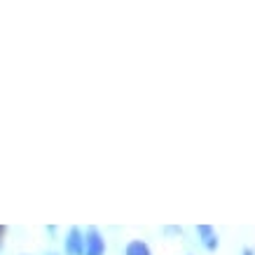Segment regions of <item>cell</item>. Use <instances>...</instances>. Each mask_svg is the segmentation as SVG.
Returning a JSON list of instances; mask_svg holds the SVG:
<instances>
[{
	"label": "cell",
	"mask_w": 255,
	"mask_h": 255,
	"mask_svg": "<svg viewBox=\"0 0 255 255\" xmlns=\"http://www.w3.org/2000/svg\"><path fill=\"white\" fill-rule=\"evenodd\" d=\"M63 253L66 255H85V232L80 227H70L63 239Z\"/></svg>",
	"instance_id": "obj_1"
},
{
	"label": "cell",
	"mask_w": 255,
	"mask_h": 255,
	"mask_svg": "<svg viewBox=\"0 0 255 255\" xmlns=\"http://www.w3.org/2000/svg\"><path fill=\"white\" fill-rule=\"evenodd\" d=\"M106 237L96 227H89L85 232V255H106Z\"/></svg>",
	"instance_id": "obj_2"
},
{
	"label": "cell",
	"mask_w": 255,
	"mask_h": 255,
	"mask_svg": "<svg viewBox=\"0 0 255 255\" xmlns=\"http://www.w3.org/2000/svg\"><path fill=\"white\" fill-rule=\"evenodd\" d=\"M197 237H199L201 246L206 248L209 253H213V251L220 246V239H218L216 227H211V225H197Z\"/></svg>",
	"instance_id": "obj_3"
},
{
	"label": "cell",
	"mask_w": 255,
	"mask_h": 255,
	"mask_svg": "<svg viewBox=\"0 0 255 255\" xmlns=\"http://www.w3.org/2000/svg\"><path fill=\"white\" fill-rule=\"evenodd\" d=\"M124 255H152V251L143 239H131L124 248Z\"/></svg>",
	"instance_id": "obj_4"
},
{
	"label": "cell",
	"mask_w": 255,
	"mask_h": 255,
	"mask_svg": "<svg viewBox=\"0 0 255 255\" xmlns=\"http://www.w3.org/2000/svg\"><path fill=\"white\" fill-rule=\"evenodd\" d=\"M164 232H166V234H180L183 230H180V227H173V225H171V227H164Z\"/></svg>",
	"instance_id": "obj_5"
},
{
	"label": "cell",
	"mask_w": 255,
	"mask_h": 255,
	"mask_svg": "<svg viewBox=\"0 0 255 255\" xmlns=\"http://www.w3.org/2000/svg\"><path fill=\"white\" fill-rule=\"evenodd\" d=\"M241 255H255V251H253V248H244V251H241Z\"/></svg>",
	"instance_id": "obj_6"
},
{
	"label": "cell",
	"mask_w": 255,
	"mask_h": 255,
	"mask_svg": "<svg viewBox=\"0 0 255 255\" xmlns=\"http://www.w3.org/2000/svg\"><path fill=\"white\" fill-rule=\"evenodd\" d=\"M2 234H5V227H0V244H2Z\"/></svg>",
	"instance_id": "obj_7"
},
{
	"label": "cell",
	"mask_w": 255,
	"mask_h": 255,
	"mask_svg": "<svg viewBox=\"0 0 255 255\" xmlns=\"http://www.w3.org/2000/svg\"><path fill=\"white\" fill-rule=\"evenodd\" d=\"M47 255H56V253H47Z\"/></svg>",
	"instance_id": "obj_8"
}]
</instances>
